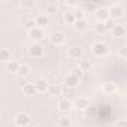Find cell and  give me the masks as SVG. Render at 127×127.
Returning a JSON list of instances; mask_svg holds the SVG:
<instances>
[{
	"label": "cell",
	"mask_w": 127,
	"mask_h": 127,
	"mask_svg": "<svg viewBox=\"0 0 127 127\" xmlns=\"http://www.w3.org/2000/svg\"><path fill=\"white\" fill-rule=\"evenodd\" d=\"M67 55H69L72 60H79V58H82L84 51H82L81 46H70V48L67 49Z\"/></svg>",
	"instance_id": "obj_7"
},
{
	"label": "cell",
	"mask_w": 127,
	"mask_h": 127,
	"mask_svg": "<svg viewBox=\"0 0 127 127\" xmlns=\"http://www.w3.org/2000/svg\"><path fill=\"white\" fill-rule=\"evenodd\" d=\"M17 73H20V76H27V75L30 73V67H29L27 64H20Z\"/></svg>",
	"instance_id": "obj_25"
},
{
	"label": "cell",
	"mask_w": 127,
	"mask_h": 127,
	"mask_svg": "<svg viewBox=\"0 0 127 127\" xmlns=\"http://www.w3.org/2000/svg\"><path fill=\"white\" fill-rule=\"evenodd\" d=\"M111 32H112L114 37H123L126 34V27L123 24H114V27L111 29Z\"/></svg>",
	"instance_id": "obj_13"
},
{
	"label": "cell",
	"mask_w": 127,
	"mask_h": 127,
	"mask_svg": "<svg viewBox=\"0 0 127 127\" xmlns=\"http://www.w3.org/2000/svg\"><path fill=\"white\" fill-rule=\"evenodd\" d=\"M29 54L33 57V58H40L43 57V46L40 43H34L32 45V48L29 49Z\"/></svg>",
	"instance_id": "obj_9"
},
{
	"label": "cell",
	"mask_w": 127,
	"mask_h": 127,
	"mask_svg": "<svg viewBox=\"0 0 127 127\" xmlns=\"http://www.w3.org/2000/svg\"><path fill=\"white\" fill-rule=\"evenodd\" d=\"M63 20H64V23H66V24H72V26H73V23H75L73 11H72V9H66V11H64V14H63Z\"/></svg>",
	"instance_id": "obj_18"
},
{
	"label": "cell",
	"mask_w": 127,
	"mask_h": 127,
	"mask_svg": "<svg viewBox=\"0 0 127 127\" xmlns=\"http://www.w3.org/2000/svg\"><path fill=\"white\" fill-rule=\"evenodd\" d=\"M82 73L84 72H88L91 69V61L90 60H79V67H78Z\"/></svg>",
	"instance_id": "obj_20"
},
{
	"label": "cell",
	"mask_w": 127,
	"mask_h": 127,
	"mask_svg": "<svg viewBox=\"0 0 127 127\" xmlns=\"http://www.w3.org/2000/svg\"><path fill=\"white\" fill-rule=\"evenodd\" d=\"M33 84H34L36 93H46V91H48V87H49V84H48V81H46V79H43V78H39V79H36Z\"/></svg>",
	"instance_id": "obj_8"
},
{
	"label": "cell",
	"mask_w": 127,
	"mask_h": 127,
	"mask_svg": "<svg viewBox=\"0 0 127 127\" xmlns=\"http://www.w3.org/2000/svg\"><path fill=\"white\" fill-rule=\"evenodd\" d=\"M0 118H2V112H0Z\"/></svg>",
	"instance_id": "obj_36"
},
{
	"label": "cell",
	"mask_w": 127,
	"mask_h": 127,
	"mask_svg": "<svg viewBox=\"0 0 127 127\" xmlns=\"http://www.w3.org/2000/svg\"><path fill=\"white\" fill-rule=\"evenodd\" d=\"M18 67H20V61H17V60H9L8 64H6V70L11 73H17Z\"/></svg>",
	"instance_id": "obj_17"
},
{
	"label": "cell",
	"mask_w": 127,
	"mask_h": 127,
	"mask_svg": "<svg viewBox=\"0 0 127 127\" xmlns=\"http://www.w3.org/2000/svg\"><path fill=\"white\" fill-rule=\"evenodd\" d=\"M72 109V102L69 99H61L58 102V111L60 112H69Z\"/></svg>",
	"instance_id": "obj_14"
},
{
	"label": "cell",
	"mask_w": 127,
	"mask_h": 127,
	"mask_svg": "<svg viewBox=\"0 0 127 127\" xmlns=\"http://www.w3.org/2000/svg\"><path fill=\"white\" fill-rule=\"evenodd\" d=\"M63 82H64V85H66V88H70V90H73V88H76L78 87V84H79V79L78 78H75L73 75H67L66 78H64V81H63Z\"/></svg>",
	"instance_id": "obj_10"
},
{
	"label": "cell",
	"mask_w": 127,
	"mask_h": 127,
	"mask_svg": "<svg viewBox=\"0 0 127 127\" xmlns=\"http://www.w3.org/2000/svg\"><path fill=\"white\" fill-rule=\"evenodd\" d=\"M94 32L99 33V34H105V33L108 32L106 27H105V23H97V24H94Z\"/></svg>",
	"instance_id": "obj_24"
},
{
	"label": "cell",
	"mask_w": 127,
	"mask_h": 127,
	"mask_svg": "<svg viewBox=\"0 0 127 127\" xmlns=\"http://www.w3.org/2000/svg\"><path fill=\"white\" fill-rule=\"evenodd\" d=\"M48 93H49L51 96H55V97H58V96H61V93H63V88H61L58 84H49V87H48Z\"/></svg>",
	"instance_id": "obj_16"
},
{
	"label": "cell",
	"mask_w": 127,
	"mask_h": 127,
	"mask_svg": "<svg viewBox=\"0 0 127 127\" xmlns=\"http://www.w3.org/2000/svg\"><path fill=\"white\" fill-rule=\"evenodd\" d=\"M96 18L99 20V23H106L109 20V11H108V8L99 6L96 9Z\"/></svg>",
	"instance_id": "obj_6"
},
{
	"label": "cell",
	"mask_w": 127,
	"mask_h": 127,
	"mask_svg": "<svg viewBox=\"0 0 127 127\" xmlns=\"http://www.w3.org/2000/svg\"><path fill=\"white\" fill-rule=\"evenodd\" d=\"M73 29L76 30V32H85L87 29H88V21L84 18V20H78V21H75L73 23Z\"/></svg>",
	"instance_id": "obj_15"
},
{
	"label": "cell",
	"mask_w": 127,
	"mask_h": 127,
	"mask_svg": "<svg viewBox=\"0 0 127 127\" xmlns=\"http://www.w3.org/2000/svg\"><path fill=\"white\" fill-rule=\"evenodd\" d=\"M102 90H103V93H106V94H112V93L117 91V87H115L114 84H105V85L102 87Z\"/></svg>",
	"instance_id": "obj_26"
},
{
	"label": "cell",
	"mask_w": 127,
	"mask_h": 127,
	"mask_svg": "<svg viewBox=\"0 0 127 127\" xmlns=\"http://www.w3.org/2000/svg\"><path fill=\"white\" fill-rule=\"evenodd\" d=\"M115 127H127V121L126 120H118L115 123Z\"/></svg>",
	"instance_id": "obj_33"
},
{
	"label": "cell",
	"mask_w": 127,
	"mask_h": 127,
	"mask_svg": "<svg viewBox=\"0 0 127 127\" xmlns=\"http://www.w3.org/2000/svg\"><path fill=\"white\" fill-rule=\"evenodd\" d=\"M34 27H36L34 20H27V21H26V29H27V30H32V29H34Z\"/></svg>",
	"instance_id": "obj_31"
},
{
	"label": "cell",
	"mask_w": 127,
	"mask_h": 127,
	"mask_svg": "<svg viewBox=\"0 0 127 127\" xmlns=\"http://www.w3.org/2000/svg\"><path fill=\"white\" fill-rule=\"evenodd\" d=\"M73 17H75V21L84 20V11H82V9H75V11H73Z\"/></svg>",
	"instance_id": "obj_27"
},
{
	"label": "cell",
	"mask_w": 127,
	"mask_h": 127,
	"mask_svg": "<svg viewBox=\"0 0 127 127\" xmlns=\"http://www.w3.org/2000/svg\"><path fill=\"white\" fill-rule=\"evenodd\" d=\"M105 27H106V30H111V29L114 27V21H112V20H108V21L105 23Z\"/></svg>",
	"instance_id": "obj_34"
},
{
	"label": "cell",
	"mask_w": 127,
	"mask_h": 127,
	"mask_svg": "<svg viewBox=\"0 0 127 127\" xmlns=\"http://www.w3.org/2000/svg\"><path fill=\"white\" fill-rule=\"evenodd\" d=\"M64 6H67V8H75V6H78V3H76V2H64Z\"/></svg>",
	"instance_id": "obj_35"
},
{
	"label": "cell",
	"mask_w": 127,
	"mask_h": 127,
	"mask_svg": "<svg viewBox=\"0 0 127 127\" xmlns=\"http://www.w3.org/2000/svg\"><path fill=\"white\" fill-rule=\"evenodd\" d=\"M91 52L94 57H105L109 54V45L105 42H96L91 46Z\"/></svg>",
	"instance_id": "obj_1"
},
{
	"label": "cell",
	"mask_w": 127,
	"mask_h": 127,
	"mask_svg": "<svg viewBox=\"0 0 127 127\" xmlns=\"http://www.w3.org/2000/svg\"><path fill=\"white\" fill-rule=\"evenodd\" d=\"M57 124H58V127H69L70 126V118L67 115H61L57 120Z\"/></svg>",
	"instance_id": "obj_21"
},
{
	"label": "cell",
	"mask_w": 127,
	"mask_h": 127,
	"mask_svg": "<svg viewBox=\"0 0 127 127\" xmlns=\"http://www.w3.org/2000/svg\"><path fill=\"white\" fill-rule=\"evenodd\" d=\"M70 75H73L75 78H78V79H79V78L82 76V72H81L78 67H75V69H72V73H70Z\"/></svg>",
	"instance_id": "obj_32"
},
{
	"label": "cell",
	"mask_w": 127,
	"mask_h": 127,
	"mask_svg": "<svg viewBox=\"0 0 127 127\" xmlns=\"http://www.w3.org/2000/svg\"><path fill=\"white\" fill-rule=\"evenodd\" d=\"M34 20V24H36V27H39V29H45L48 24H49V15H46V14H39L36 18H33Z\"/></svg>",
	"instance_id": "obj_5"
},
{
	"label": "cell",
	"mask_w": 127,
	"mask_h": 127,
	"mask_svg": "<svg viewBox=\"0 0 127 127\" xmlns=\"http://www.w3.org/2000/svg\"><path fill=\"white\" fill-rule=\"evenodd\" d=\"M45 11H46L48 14H54V12H57V6L52 5V3H49V5L45 6ZM48 14H46V15H48Z\"/></svg>",
	"instance_id": "obj_29"
},
{
	"label": "cell",
	"mask_w": 127,
	"mask_h": 127,
	"mask_svg": "<svg viewBox=\"0 0 127 127\" xmlns=\"http://www.w3.org/2000/svg\"><path fill=\"white\" fill-rule=\"evenodd\" d=\"M36 127H37V126H36Z\"/></svg>",
	"instance_id": "obj_37"
},
{
	"label": "cell",
	"mask_w": 127,
	"mask_h": 127,
	"mask_svg": "<svg viewBox=\"0 0 127 127\" xmlns=\"http://www.w3.org/2000/svg\"><path fill=\"white\" fill-rule=\"evenodd\" d=\"M33 6H34V0H23V2H20L21 9H32Z\"/></svg>",
	"instance_id": "obj_23"
},
{
	"label": "cell",
	"mask_w": 127,
	"mask_h": 127,
	"mask_svg": "<svg viewBox=\"0 0 127 127\" xmlns=\"http://www.w3.org/2000/svg\"><path fill=\"white\" fill-rule=\"evenodd\" d=\"M108 11H109V20H120V18L124 17V9L118 3L117 5H112Z\"/></svg>",
	"instance_id": "obj_2"
},
{
	"label": "cell",
	"mask_w": 127,
	"mask_h": 127,
	"mask_svg": "<svg viewBox=\"0 0 127 127\" xmlns=\"http://www.w3.org/2000/svg\"><path fill=\"white\" fill-rule=\"evenodd\" d=\"M117 54H118L121 58H126V57H127V48H126V46H120L118 51H117Z\"/></svg>",
	"instance_id": "obj_30"
},
{
	"label": "cell",
	"mask_w": 127,
	"mask_h": 127,
	"mask_svg": "<svg viewBox=\"0 0 127 127\" xmlns=\"http://www.w3.org/2000/svg\"><path fill=\"white\" fill-rule=\"evenodd\" d=\"M88 99H85V97H78L76 100H75V108H78V109H87L88 108Z\"/></svg>",
	"instance_id": "obj_19"
},
{
	"label": "cell",
	"mask_w": 127,
	"mask_h": 127,
	"mask_svg": "<svg viewBox=\"0 0 127 127\" xmlns=\"http://www.w3.org/2000/svg\"><path fill=\"white\" fill-rule=\"evenodd\" d=\"M49 42L51 45H55V46H60L66 42V36L63 34L61 32H52L51 36H49Z\"/></svg>",
	"instance_id": "obj_4"
},
{
	"label": "cell",
	"mask_w": 127,
	"mask_h": 127,
	"mask_svg": "<svg viewBox=\"0 0 127 127\" xmlns=\"http://www.w3.org/2000/svg\"><path fill=\"white\" fill-rule=\"evenodd\" d=\"M29 37H30L32 40L39 42L40 39H43V30H42V29H39V27H34V29L29 30Z\"/></svg>",
	"instance_id": "obj_11"
},
{
	"label": "cell",
	"mask_w": 127,
	"mask_h": 127,
	"mask_svg": "<svg viewBox=\"0 0 127 127\" xmlns=\"http://www.w3.org/2000/svg\"><path fill=\"white\" fill-rule=\"evenodd\" d=\"M30 121H32V118L27 112H18L15 115V124L18 127H27L30 124Z\"/></svg>",
	"instance_id": "obj_3"
},
{
	"label": "cell",
	"mask_w": 127,
	"mask_h": 127,
	"mask_svg": "<svg viewBox=\"0 0 127 127\" xmlns=\"http://www.w3.org/2000/svg\"><path fill=\"white\" fill-rule=\"evenodd\" d=\"M21 91H23L24 96H34V94H36L34 84H33V82H24L23 87H21Z\"/></svg>",
	"instance_id": "obj_12"
},
{
	"label": "cell",
	"mask_w": 127,
	"mask_h": 127,
	"mask_svg": "<svg viewBox=\"0 0 127 127\" xmlns=\"http://www.w3.org/2000/svg\"><path fill=\"white\" fill-rule=\"evenodd\" d=\"M11 60V51L6 48H0V61H9Z\"/></svg>",
	"instance_id": "obj_22"
},
{
	"label": "cell",
	"mask_w": 127,
	"mask_h": 127,
	"mask_svg": "<svg viewBox=\"0 0 127 127\" xmlns=\"http://www.w3.org/2000/svg\"><path fill=\"white\" fill-rule=\"evenodd\" d=\"M100 5H97V3H84V8L87 9V11H94L96 12V9L99 8Z\"/></svg>",
	"instance_id": "obj_28"
}]
</instances>
